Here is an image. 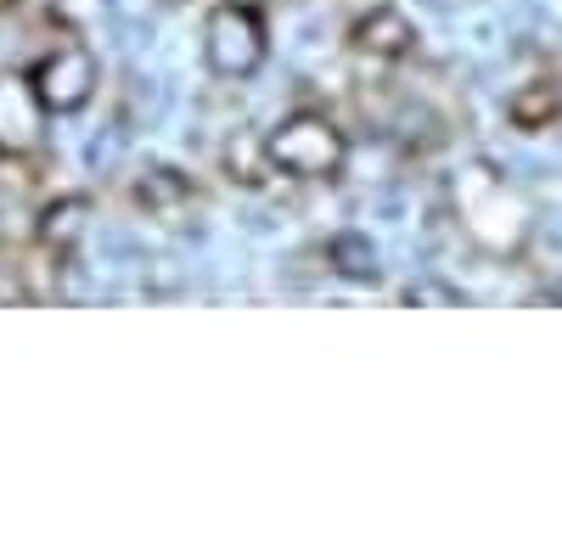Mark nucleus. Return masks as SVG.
<instances>
[{
	"instance_id": "obj_4",
	"label": "nucleus",
	"mask_w": 562,
	"mask_h": 556,
	"mask_svg": "<svg viewBox=\"0 0 562 556\" xmlns=\"http://www.w3.org/2000/svg\"><path fill=\"white\" fill-rule=\"evenodd\" d=\"M355 45H360V52H371V57H400V52H411V23L394 18V12H371L355 29Z\"/></svg>"
},
{
	"instance_id": "obj_3",
	"label": "nucleus",
	"mask_w": 562,
	"mask_h": 556,
	"mask_svg": "<svg viewBox=\"0 0 562 556\" xmlns=\"http://www.w3.org/2000/svg\"><path fill=\"white\" fill-rule=\"evenodd\" d=\"M34 97L45 102V107H79L85 97H90V84H97V68H90V57L85 52H57V57H45L40 68H34Z\"/></svg>"
},
{
	"instance_id": "obj_5",
	"label": "nucleus",
	"mask_w": 562,
	"mask_h": 556,
	"mask_svg": "<svg viewBox=\"0 0 562 556\" xmlns=\"http://www.w3.org/2000/svg\"><path fill=\"white\" fill-rule=\"evenodd\" d=\"M557 118V102H551V90H524V102H518V124H551Z\"/></svg>"
},
{
	"instance_id": "obj_2",
	"label": "nucleus",
	"mask_w": 562,
	"mask_h": 556,
	"mask_svg": "<svg viewBox=\"0 0 562 556\" xmlns=\"http://www.w3.org/2000/svg\"><path fill=\"white\" fill-rule=\"evenodd\" d=\"M265 57V29L248 7H225L214 12V29H209V63L220 73H248L254 63Z\"/></svg>"
},
{
	"instance_id": "obj_1",
	"label": "nucleus",
	"mask_w": 562,
	"mask_h": 556,
	"mask_svg": "<svg viewBox=\"0 0 562 556\" xmlns=\"http://www.w3.org/2000/svg\"><path fill=\"white\" fill-rule=\"evenodd\" d=\"M338 158H344L338 129L326 124V118H315V113L288 118V124H281V129L270 135V163H276V169H288V174H304V180L333 174V169H338Z\"/></svg>"
}]
</instances>
